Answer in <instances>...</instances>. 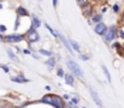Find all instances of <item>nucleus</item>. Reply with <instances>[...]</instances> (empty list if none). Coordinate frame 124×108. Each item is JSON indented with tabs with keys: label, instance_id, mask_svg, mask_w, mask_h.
Listing matches in <instances>:
<instances>
[{
	"label": "nucleus",
	"instance_id": "19",
	"mask_svg": "<svg viewBox=\"0 0 124 108\" xmlns=\"http://www.w3.org/2000/svg\"><path fill=\"white\" fill-rule=\"evenodd\" d=\"M6 50H7V53H8V57H10V58H11L12 60H15V61H18V59H17V57H16L15 54H13V52H12V50H11L10 48H7Z\"/></svg>",
	"mask_w": 124,
	"mask_h": 108
},
{
	"label": "nucleus",
	"instance_id": "24",
	"mask_svg": "<svg viewBox=\"0 0 124 108\" xmlns=\"http://www.w3.org/2000/svg\"><path fill=\"white\" fill-rule=\"evenodd\" d=\"M71 103H72V105H77V103H78V100H77V99H72V100H71Z\"/></svg>",
	"mask_w": 124,
	"mask_h": 108
},
{
	"label": "nucleus",
	"instance_id": "16",
	"mask_svg": "<svg viewBox=\"0 0 124 108\" xmlns=\"http://www.w3.org/2000/svg\"><path fill=\"white\" fill-rule=\"evenodd\" d=\"M46 64H47V66H48V69L51 70V69H53L54 67V65H55V59L53 58V57H51L47 61H46Z\"/></svg>",
	"mask_w": 124,
	"mask_h": 108
},
{
	"label": "nucleus",
	"instance_id": "35",
	"mask_svg": "<svg viewBox=\"0 0 124 108\" xmlns=\"http://www.w3.org/2000/svg\"><path fill=\"white\" fill-rule=\"evenodd\" d=\"M39 1H41V0H39Z\"/></svg>",
	"mask_w": 124,
	"mask_h": 108
},
{
	"label": "nucleus",
	"instance_id": "27",
	"mask_svg": "<svg viewBox=\"0 0 124 108\" xmlns=\"http://www.w3.org/2000/svg\"><path fill=\"white\" fill-rule=\"evenodd\" d=\"M113 10H115V12H118V10H119V8H118V5H115V6H113Z\"/></svg>",
	"mask_w": 124,
	"mask_h": 108
},
{
	"label": "nucleus",
	"instance_id": "20",
	"mask_svg": "<svg viewBox=\"0 0 124 108\" xmlns=\"http://www.w3.org/2000/svg\"><path fill=\"white\" fill-rule=\"evenodd\" d=\"M77 1V5L80 6V7H83V6H85L87 4H89V0H76Z\"/></svg>",
	"mask_w": 124,
	"mask_h": 108
},
{
	"label": "nucleus",
	"instance_id": "8",
	"mask_svg": "<svg viewBox=\"0 0 124 108\" xmlns=\"http://www.w3.org/2000/svg\"><path fill=\"white\" fill-rule=\"evenodd\" d=\"M81 10H82V13H83V16H84V17L89 18V17H92V16H93V6H92L90 4H87L85 6L81 7Z\"/></svg>",
	"mask_w": 124,
	"mask_h": 108
},
{
	"label": "nucleus",
	"instance_id": "33",
	"mask_svg": "<svg viewBox=\"0 0 124 108\" xmlns=\"http://www.w3.org/2000/svg\"><path fill=\"white\" fill-rule=\"evenodd\" d=\"M123 17H124V12H123Z\"/></svg>",
	"mask_w": 124,
	"mask_h": 108
},
{
	"label": "nucleus",
	"instance_id": "22",
	"mask_svg": "<svg viewBox=\"0 0 124 108\" xmlns=\"http://www.w3.org/2000/svg\"><path fill=\"white\" fill-rule=\"evenodd\" d=\"M58 76H59V77H64V76H65L63 69H58Z\"/></svg>",
	"mask_w": 124,
	"mask_h": 108
},
{
	"label": "nucleus",
	"instance_id": "14",
	"mask_svg": "<svg viewBox=\"0 0 124 108\" xmlns=\"http://www.w3.org/2000/svg\"><path fill=\"white\" fill-rule=\"evenodd\" d=\"M17 13H18V16H21V17H23V16H29V12H28L24 7H22V6H19V7L17 8Z\"/></svg>",
	"mask_w": 124,
	"mask_h": 108
},
{
	"label": "nucleus",
	"instance_id": "25",
	"mask_svg": "<svg viewBox=\"0 0 124 108\" xmlns=\"http://www.w3.org/2000/svg\"><path fill=\"white\" fill-rule=\"evenodd\" d=\"M118 36H119V37H124V31L119 30V31H118Z\"/></svg>",
	"mask_w": 124,
	"mask_h": 108
},
{
	"label": "nucleus",
	"instance_id": "10",
	"mask_svg": "<svg viewBox=\"0 0 124 108\" xmlns=\"http://www.w3.org/2000/svg\"><path fill=\"white\" fill-rule=\"evenodd\" d=\"M11 80H12V82H16V83H27V82H29V79H27V78H25L24 76H22V74H19V76H17V77H12Z\"/></svg>",
	"mask_w": 124,
	"mask_h": 108
},
{
	"label": "nucleus",
	"instance_id": "15",
	"mask_svg": "<svg viewBox=\"0 0 124 108\" xmlns=\"http://www.w3.org/2000/svg\"><path fill=\"white\" fill-rule=\"evenodd\" d=\"M40 25H41V22H40V19H39L36 16H34V17H33V27H31V28L36 29V28H39Z\"/></svg>",
	"mask_w": 124,
	"mask_h": 108
},
{
	"label": "nucleus",
	"instance_id": "26",
	"mask_svg": "<svg viewBox=\"0 0 124 108\" xmlns=\"http://www.w3.org/2000/svg\"><path fill=\"white\" fill-rule=\"evenodd\" d=\"M1 69H2V70H4V71L6 72V73H7V72H8V67H7V66H1Z\"/></svg>",
	"mask_w": 124,
	"mask_h": 108
},
{
	"label": "nucleus",
	"instance_id": "7",
	"mask_svg": "<svg viewBox=\"0 0 124 108\" xmlns=\"http://www.w3.org/2000/svg\"><path fill=\"white\" fill-rule=\"evenodd\" d=\"M24 40V35H19V34H13V35H6L5 36V41L7 42H19Z\"/></svg>",
	"mask_w": 124,
	"mask_h": 108
},
{
	"label": "nucleus",
	"instance_id": "3",
	"mask_svg": "<svg viewBox=\"0 0 124 108\" xmlns=\"http://www.w3.org/2000/svg\"><path fill=\"white\" fill-rule=\"evenodd\" d=\"M39 38H40V36H39V33L36 31V29L31 28V29L28 31V34H27V40H28L30 43L39 41Z\"/></svg>",
	"mask_w": 124,
	"mask_h": 108
},
{
	"label": "nucleus",
	"instance_id": "12",
	"mask_svg": "<svg viewBox=\"0 0 124 108\" xmlns=\"http://www.w3.org/2000/svg\"><path fill=\"white\" fill-rule=\"evenodd\" d=\"M64 78H65V80H66V83L70 85V86H74V83H75V78H74V76L72 74H65L64 76Z\"/></svg>",
	"mask_w": 124,
	"mask_h": 108
},
{
	"label": "nucleus",
	"instance_id": "17",
	"mask_svg": "<svg viewBox=\"0 0 124 108\" xmlns=\"http://www.w3.org/2000/svg\"><path fill=\"white\" fill-rule=\"evenodd\" d=\"M101 19H102V16L101 14H95V16H92V21L94 22V23H100L101 22Z\"/></svg>",
	"mask_w": 124,
	"mask_h": 108
},
{
	"label": "nucleus",
	"instance_id": "13",
	"mask_svg": "<svg viewBox=\"0 0 124 108\" xmlns=\"http://www.w3.org/2000/svg\"><path fill=\"white\" fill-rule=\"evenodd\" d=\"M101 69H102V71H104V73H105V76H106V78H107L108 83H112V78H111V74H110L108 69H107L105 65H101Z\"/></svg>",
	"mask_w": 124,
	"mask_h": 108
},
{
	"label": "nucleus",
	"instance_id": "29",
	"mask_svg": "<svg viewBox=\"0 0 124 108\" xmlns=\"http://www.w3.org/2000/svg\"><path fill=\"white\" fill-rule=\"evenodd\" d=\"M0 108H11V106H10V105H2Z\"/></svg>",
	"mask_w": 124,
	"mask_h": 108
},
{
	"label": "nucleus",
	"instance_id": "11",
	"mask_svg": "<svg viewBox=\"0 0 124 108\" xmlns=\"http://www.w3.org/2000/svg\"><path fill=\"white\" fill-rule=\"evenodd\" d=\"M69 41V44H70V47H71V49H74V50H76V52H81V48H80V46H78V43L75 41V40H68Z\"/></svg>",
	"mask_w": 124,
	"mask_h": 108
},
{
	"label": "nucleus",
	"instance_id": "18",
	"mask_svg": "<svg viewBox=\"0 0 124 108\" xmlns=\"http://www.w3.org/2000/svg\"><path fill=\"white\" fill-rule=\"evenodd\" d=\"M39 53H40V54H43V55H46V57H49V58H51V57H53V53H52L51 50H46V49H40V50H39Z\"/></svg>",
	"mask_w": 124,
	"mask_h": 108
},
{
	"label": "nucleus",
	"instance_id": "6",
	"mask_svg": "<svg viewBox=\"0 0 124 108\" xmlns=\"http://www.w3.org/2000/svg\"><path fill=\"white\" fill-rule=\"evenodd\" d=\"M89 91H90V96H92V99H93V101L96 103V106H99V107H102V103H101V100H100V97H99V95H98V93L95 91V89H93L92 86H89Z\"/></svg>",
	"mask_w": 124,
	"mask_h": 108
},
{
	"label": "nucleus",
	"instance_id": "4",
	"mask_svg": "<svg viewBox=\"0 0 124 108\" xmlns=\"http://www.w3.org/2000/svg\"><path fill=\"white\" fill-rule=\"evenodd\" d=\"M94 30L98 35H101V36H105L106 31H107V25L104 23V22H100L98 23L95 27H94Z\"/></svg>",
	"mask_w": 124,
	"mask_h": 108
},
{
	"label": "nucleus",
	"instance_id": "5",
	"mask_svg": "<svg viewBox=\"0 0 124 108\" xmlns=\"http://www.w3.org/2000/svg\"><path fill=\"white\" fill-rule=\"evenodd\" d=\"M116 27H111V28H107V31H106V34H105V38H106V41L107 42H112L113 40H115V37H116Z\"/></svg>",
	"mask_w": 124,
	"mask_h": 108
},
{
	"label": "nucleus",
	"instance_id": "32",
	"mask_svg": "<svg viewBox=\"0 0 124 108\" xmlns=\"http://www.w3.org/2000/svg\"><path fill=\"white\" fill-rule=\"evenodd\" d=\"M2 40H4V38H2V36L0 35V42H1V41H2Z\"/></svg>",
	"mask_w": 124,
	"mask_h": 108
},
{
	"label": "nucleus",
	"instance_id": "28",
	"mask_svg": "<svg viewBox=\"0 0 124 108\" xmlns=\"http://www.w3.org/2000/svg\"><path fill=\"white\" fill-rule=\"evenodd\" d=\"M52 2H53V6H54V7L58 5V0H52Z\"/></svg>",
	"mask_w": 124,
	"mask_h": 108
},
{
	"label": "nucleus",
	"instance_id": "34",
	"mask_svg": "<svg viewBox=\"0 0 124 108\" xmlns=\"http://www.w3.org/2000/svg\"><path fill=\"white\" fill-rule=\"evenodd\" d=\"M0 8H1V5H0Z\"/></svg>",
	"mask_w": 124,
	"mask_h": 108
},
{
	"label": "nucleus",
	"instance_id": "23",
	"mask_svg": "<svg viewBox=\"0 0 124 108\" xmlns=\"http://www.w3.org/2000/svg\"><path fill=\"white\" fill-rule=\"evenodd\" d=\"M80 59H81V60H88L89 57H87V55H80Z\"/></svg>",
	"mask_w": 124,
	"mask_h": 108
},
{
	"label": "nucleus",
	"instance_id": "1",
	"mask_svg": "<svg viewBox=\"0 0 124 108\" xmlns=\"http://www.w3.org/2000/svg\"><path fill=\"white\" fill-rule=\"evenodd\" d=\"M68 63V67L70 69L71 73H74L72 76H77V77H83V71L80 69V66L72 60V59H68L66 60Z\"/></svg>",
	"mask_w": 124,
	"mask_h": 108
},
{
	"label": "nucleus",
	"instance_id": "31",
	"mask_svg": "<svg viewBox=\"0 0 124 108\" xmlns=\"http://www.w3.org/2000/svg\"><path fill=\"white\" fill-rule=\"evenodd\" d=\"M24 54H30V52L28 49H24Z\"/></svg>",
	"mask_w": 124,
	"mask_h": 108
},
{
	"label": "nucleus",
	"instance_id": "2",
	"mask_svg": "<svg viewBox=\"0 0 124 108\" xmlns=\"http://www.w3.org/2000/svg\"><path fill=\"white\" fill-rule=\"evenodd\" d=\"M49 105L54 106L55 108H64V102L62 100V97L57 96V95H51V102Z\"/></svg>",
	"mask_w": 124,
	"mask_h": 108
},
{
	"label": "nucleus",
	"instance_id": "21",
	"mask_svg": "<svg viewBox=\"0 0 124 108\" xmlns=\"http://www.w3.org/2000/svg\"><path fill=\"white\" fill-rule=\"evenodd\" d=\"M45 27H46V28H47V29L49 30V33H51V34H52V35H53V36H55V37L58 36V33H57L55 30H53V29H52V28H51V27H49L48 24H45Z\"/></svg>",
	"mask_w": 124,
	"mask_h": 108
},
{
	"label": "nucleus",
	"instance_id": "30",
	"mask_svg": "<svg viewBox=\"0 0 124 108\" xmlns=\"http://www.w3.org/2000/svg\"><path fill=\"white\" fill-rule=\"evenodd\" d=\"M5 30H6V28L4 25H0V31H5Z\"/></svg>",
	"mask_w": 124,
	"mask_h": 108
},
{
	"label": "nucleus",
	"instance_id": "9",
	"mask_svg": "<svg viewBox=\"0 0 124 108\" xmlns=\"http://www.w3.org/2000/svg\"><path fill=\"white\" fill-rule=\"evenodd\" d=\"M58 37L60 38V41L63 42V44L65 46V48H66V49H68V50H69L70 53H72L74 50L71 49V47H70V44H69V41L66 40V37H65V36H64V35H62V34H58Z\"/></svg>",
	"mask_w": 124,
	"mask_h": 108
}]
</instances>
